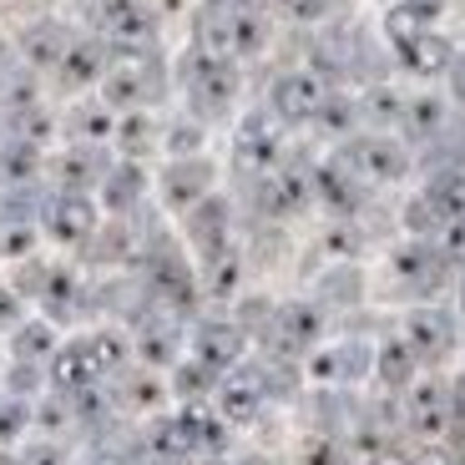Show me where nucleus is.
<instances>
[{
  "label": "nucleus",
  "mask_w": 465,
  "mask_h": 465,
  "mask_svg": "<svg viewBox=\"0 0 465 465\" xmlns=\"http://www.w3.org/2000/svg\"><path fill=\"white\" fill-rule=\"evenodd\" d=\"M273 116L279 122H309V116L324 112V82H319L314 71H283L279 82H273Z\"/></svg>",
  "instance_id": "obj_1"
},
{
  "label": "nucleus",
  "mask_w": 465,
  "mask_h": 465,
  "mask_svg": "<svg viewBox=\"0 0 465 465\" xmlns=\"http://www.w3.org/2000/svg\"><path fill=\"white\" fill-rule=\"evenodd\" d=\"M349 163L360 167V177L395 183V177H405L410 157H405V147H400V142H390V137H364V142H354V147H349Z\"/></svg>",
  "instance_id": "obj_2"
},
{
  "label": "nucleus",
  "mask_w": 465,
  "mask_h": 465,
  "mask_svg": "<svg viewBox=\"0 0 465 465\" xmlns=\"http://www.w3.org/2000/svg\"><path fill=\"white\" fill-rule=\"evenodd\" d=\"M440 15H445V0H395V5L384 11V35H390L395 46H405L415 35L435 31Z\"/></svg>",
  "instance_id": "obj_3"
},
{
  "label": "nucleus",
  "mask_w": 465,
  "mask_h": 465,
  "mask_svg": "<svg viewBox=\"0 0 465 465\" xmlns=\"http://www.w3.org/2000/svg\"><path fill=\"white\" fill-rule=\"evenodd\" d=\"M395 51H400V61H405V71H415V76H445V71L455 66V46L440 31H425V35H415V41H405V46H395Z\"/></svg>",
  "instance_id": "obj_4"
},
{
  "label": "nucleus",
  "mask_w": 465,
  "mask_h": 465,
  "mask_svg": "<svg viewBox=\"0 0 465 465\" xmlns=\"http://www.w3.org/2000/svg\"><path fill=\"white\" fill-rule=\"evenodd\" d=\"M450 339H455L450 314H440V309H415V314H410V339L405 344L415 349L420 360H440L445 349H450Z\"/></svg>",
  "instance_id": "obj_5"
},
{
  "label": "nucleus",
  "mask_w": 465,
  "mask_h": 465,
  "mask_svg": "<svg viewBox=\"0 0 465 465\" xmlns=\"http://www.w3.org/2000/svg\"><path fill=\"white\" fill-rule=\"evenodd\" d=\"M273 152H279L273 132H268L263 122H248L243 137H238V163H243V167H268V163H273Z\"/></svg>",
  "instance_id": "obj_6"
},
{
  "label": "nucleus",
  "mask_w": 465,
  "mask_h": 465,
  "mask_svg": "<svg viewBox=\"0 0 465 465\" xmlns=\"http://www.w3.org/2000/svg\"><path fill=\"white\" fill-rule=\"evenodd\" d=\"M283 11H289L293 21H324L329 0H283Z\"/></svg>",
  "instance_id": "obj_7"
}]
</instances>
